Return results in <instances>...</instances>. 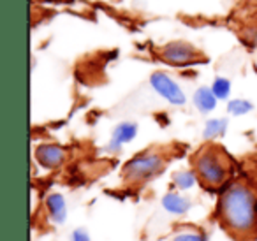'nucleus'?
<instances>
[{
	"label": "nucleus",
	"instance_id": "obj_1",
	"mask_svg": "<svg viewBox=\"0 0 257 241\" xmlns=\"http://www.w3.org/2000/svg\"><path fill=\"white\" fill-rule=\"evenodd\" d=\"M218 213L224 225L236 236L252 232L257 225V201L245 183H232L218 201Z\"/></svg>",
	"mask_w": 257,
	"mask_h": 241
},
{
	"label": "nucleus",
	"instance_id": "obj_2",
	"mask_svg": "<svg viewBox=\"0 0 257 241\" xmlns=\"http://www.w3.org/2000/svg\"><path fill=\"white\" fill-rule=\"evenodd\" d=\"M194 171L197 180L208 188H217L225 183L229 176L227 159L218 148H203L194 157Z\"/></svg>",
	"mask_w": 257,
	"mask_h": 241
},
{
	"label": "nucleus",
	"instance_id": "obj_3",
	"mask_svg": "<svg viewBox=\"0 0 257 241\" xmlns=\"http://www.w3.org/2000/svg\"><path fill=\"white\" fill-rule=\"evenodd\" d=\"M164 169V159L155 152H143L134 155L133 159L125 162L123 178L128 183H143V181L152 180L154 176L162 173Z\"/></svg>",
	"mask_w": 257,
	"mask_h": 241
},
{
	"label": "nucleus",
	"instance_id": "obj_4",
	"mask_svg": "<svg viewBox=\"0 0 257 241\" xmlns=\"http://www.w3.org/2000/svg\"><path fill=\"white\" fill-rule=\"evenodd\" d=\"M159 55L166 64L175 65V67H187V65H194L206 60L204 55L187 41H173V43L164 44Z\"/></svg>",
	"mask_w": 257,
	"mask_h": 241
},
{
	"label": "nucleus",
	"instance_id": "obj_5",
	"mask_svg": "<svg viewBox=\"0 0 257 241\" xmlns=\"http://www.w3.org/2000/svg\"><path fill=\"white\" fill-rule=\"evenodd\" d=\"M150 86L171 106H185L187 104V97L185 92L180 88V85L166 72H154L150 76Z\"/></svg>",
	"mask_w": 257,
	"mask_h": 241
},
{
	"label": "nucleus",
	"instance_id": "obj_6",
	"mask_svg": "<svg viewBox=\"0 0 257 241\" xmlns=\"http://www.w3.org/2000/svg\"><path fill=\"white\" fill-rule=\"evenodd\" d=\"M136 136H138L136 122H120V124L113 129L109 143L106 145V152L116 155V153H120L121 150H123V146L127 145V143L134 141Z\"/></svg>",
	"mask_w": 257,
	"mask_h": 241
},
{
	"label": "nucleus",
	"instance_id": "obj_7",
	"mask_svg": "<svg viewBox=\"0 0 257 241\" xmlns=\"http://www.w3.org/2000/svg\"><path fill=\"white\" fill-rule=\"evenodd\" d=\"M67 159V152L65 148H62L60 145H55V143H44L39 145L36 150V160L46 169H57Z\"/></svg>",
	"mask_w": 257,
	"mask_h": 241
},
{
	"label": "nucleus",
	"instance_id": "obj_8",
	"mask_svg": "<svg viewBox=\"0 0 257 241\" xmlns=\"http://www.w3.org/2000/svg\"><path fill=\"white\" fill-rule=\"evenodd\" d=\"M162 209L169 215L175 216H183L192 209V199H189L187 195L180 194V192H168L164 194L161 201Z\"/></svg>",
	"mask_w": 257,
	"mask_h": 241
},
{
	"label": "nucleus",
	"instance_id": "obj_9",
	"mask_svg": "<svg viewBox=\"0 0 257 241\" xmlns=\"http://www.w3.org/2000/svg\"><path fill=\"white\" fill-rule=\"evenodd\" d=\"M46 213L53 225H62L67 220V202L62 194H50L46 197Z\"/></svg>",
	"mask_w": 257,
	"mask_h": 241
},
{
	"label": "nucleus",
	"instance_id": "obj_10",
	"mask_svg": "<svg viewBox=\"0 0 257 241\" xmlns=\"http://www.w3.org/2000/svg\"><path fill=\"white\" fill-rule=\"evenodd\" d=\"M192 102L201 114H210L211 111L217 109L218 99L213 93V90H211V86H199V88L194 92Z\"/></svg>",
	"mask_w": 257,
	"mask_h": 241
},
{
	"label": "nucleus",
	"instance_id": "obj_11",
	"mask_svg": "<svg viewBox=\"0 0 257 241\" xmlns=\"http://www.w3.org/2000/svg\"><path fill=\"white\" fill-rule=\"evenodd\" d=\"M227 118H211L204 124L203 129V138L206 141H213L217 138H222L227 132Z\"/></svg>",
	"mask_w": 257,
	"mask_h": 241
},
{
	"label": "nucleus",
	"instance_id": "obj_12",
	"mask_svg": "<svg viewBox=\"0 0 257 241\" xmlns=\"http://www.w3.org/2000/svg\"><path fill=\"white\" fill-rule=\"evenodd\" d=\"M173 185H175L178 190L187 192L197 183V174L196 171H190V169H182V171H176L173 173Z\"/></svg>",
	"mask_w": 257,
	"mask_h": 241
},
{
	"label": "nucleus",
	"instance_id": "obj_13",
	"mask_svg": "<svg viewBox=\"0 0 257 241\" xmlns=\"http://www.w3.org/2000/svg\"><path fill=\"white\" fill-rule=\"evenodd\" d=\"M253 109V104L246 99H232L227 102V113L231 116H243Z\"/></svg>",
	"mask_w": 257,
	"mask_h": 241
},
{
	"label": "nucleus",
	"instance_id": "obj_14",
	"mask_svg": "<svg viewBox=\"0 0 257 241\" xmlns=\"http://www.w3.org/2000/svg\"><path fill=\"white\" fill-rule=\"evenodd\" d=\"M211 90L217 95L218 100H227L229 95H231V81L227 78H222V76H217L211 83Z\"/></svg>",
	"mask_w": 257,
	"mask_h": 241
},
{
	"label": "nucleus",
	"instance_id": "obj_15",
	"mask_svg": "<svg viewBox=\"0 0 257 241\" xmlns=\"http://www.w3.org/2000/svg\"><path fill=\"white\" fill-rule=\"evenodd\" d=\"M169 241H208V234L203 230H178Z\"/></svg>",
	"mask_w": 257,
	"mask_h": 241
},
{
	"label": "nucleus",
	"instance_id": "obj_16",
	"mask_svg": "<svg viewBox=\"0 0 257 241\" xmlns=\"http://www.w3.org/2000/svg\"><path fill=\"white\" fill-rule=\"evenodd\" d=\"M71 241H92V239H90L88 230L83 229V227H78V229H74L71 232Z\"/></svg>",
	"mask_w": 257,
	"mask_h": 241
}]
</instances>
